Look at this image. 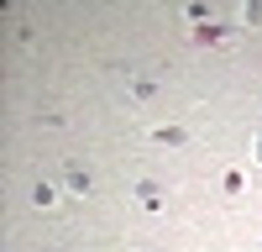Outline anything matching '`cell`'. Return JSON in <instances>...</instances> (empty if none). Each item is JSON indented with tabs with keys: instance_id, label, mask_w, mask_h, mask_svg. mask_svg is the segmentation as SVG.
Instances as JSON below:
<instances>
[{
	"instance_id": "obj_1",
	"label": "cell",
	"mask_w": 262,
	"mask_h": 252,
	"mask_svg": "<svg viewBox=\"0 0 262 252\" xmlns=\"http://www.w3.org/2000/svg\"><path fill=\"white\" fill-rule=\"evenodd\" d=\"M137 200H142L147 210H158V205H163V189H158V184L147 179V184H137Z\"/></svg>"
},
{
	"instance_id": "obj_2",
	"label": "cell",
	"mask_w": 262,
	"mask_h": 252,
	"mask_svg": "<svg viewBox=\"0 0 262 252\" xmlns=\"http://www.w3.org/2000/svg\"><path fill=\"white\" fill-rule=\"evenodd\" d=\"M74 189V195H90V174H84V168H69V179H63Z\"/></svg>"
},
{
	"instance_id": "obj_3",
	"label": "cell",
	"mask_w": 262,
	"mask_h": 252,
	"mask_svg": "<svg viewBox=\"0 0 262 252\" xmlns=\"http://www.w3.org/2000/svg\"><path fill=\"white\" fill-rule=\"evenodd\" d=\"M32 200H37V205H58V189H53V184H37Z\"/></svg>"
},
{
	"instance_id": "obj_4",
	"label": "cell",
	"mask_w": 262,
	"mask_h": 252,
	"mask_svg": "<svg viewBox=\"0 0 262 252\" xmlns=\"http://www.w3.org/2000/svg\"><path fill=\"white\" fill-rule=\"evenodd\" d=\"M257 158H262V137H257Z\"/></svg>"
}]
</instances>
